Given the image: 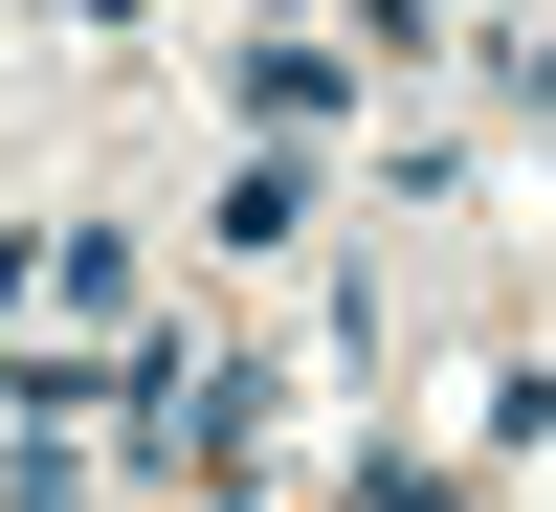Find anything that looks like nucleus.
<instances>
[{
    "instance_id": "obj_1",
    "label": "nucleus",
    "mask_w": 556,
    "mask_h": 512,
    "mask_svg": "<svg viewBox=\"0 0 556 512\" xmlns=\"http://www.w3.org/2000/svg\"><path fill=\"white\" fill-rule=\"evenodd\" d=\"M245 401H267L245 357H156V379H134V446H156V469H201V490H223V469H245Z\"/></svg>"
}]
</instances>
